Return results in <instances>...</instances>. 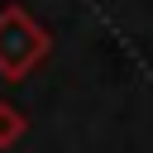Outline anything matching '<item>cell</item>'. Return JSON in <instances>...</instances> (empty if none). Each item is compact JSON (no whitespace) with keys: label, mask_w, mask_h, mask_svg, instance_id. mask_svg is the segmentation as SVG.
<instances>
[{"label":"cell","mask_w":153,"mask_h":153,"mask_svg":"<svg viewBox=\"0 0 153 153\" xmlns=\"http://www.w3.org/2000/svg\"><path fill=\"white\" fill-rule=\"evenodd\" d=\"M53 53V33L24 5H0V76L29 81Z\"/></svg>","instance_id":"obj_1"},{"label":"cell","mask_w":153,"mask_h":153,"mask_svg":"<svg viewBox=\"0 0 153 153\" xmlns=\"http://www.w3.org/2000/svg\"><path fill=\"white\" fill-rule=\"evenodd\" d=\"M24 134H29V115H24L14 100H0V153L14 148Z\"/></svg>","instance_id":"obj_2"}]
</instances>
